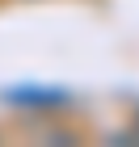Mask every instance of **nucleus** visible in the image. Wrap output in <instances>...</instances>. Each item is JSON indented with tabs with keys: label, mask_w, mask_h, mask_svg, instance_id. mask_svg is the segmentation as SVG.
<instances>
[{
	"label": "nucleus",
	"mask_w": 139,
	"mask_h": 147,
	"mask_svg": "<svg viewBox=\"0 0 139 147\" xmlns=\"http://www.w3.org/2000/svg\"><path fill=\"white\" fill-rule=\"evenodd\" d=\"M4 97L17 101V105H46V109H55V105L68 101V92H63V88H9Z\"/></svg>",
	"instance_id": "nucleus-1"
}]
</instances>
